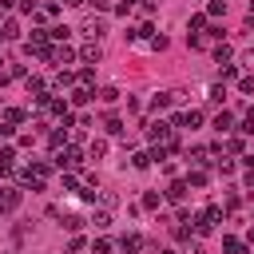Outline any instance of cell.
I'll list each match as a JSON object with an SVG mask.
<instances>
[{
  "label": "cell",
  "mask_w": 254,
  "mask_h": 254,
  "mask_svg": "<svg viewBox=\"0 0 254 254\" xmlns=\"http://www.w3.org/2000/svg\"><path fill=\"white\" fill-rule=\"evenodd\" d=\"M79 163H83V151H79V147H64V151H56V167H60V171H75Z\"/></svg>",
  "instance_id": "obj_1"
},
{
  "label": "cell",
  "mask_w": 254,
  "mask_h": 254,
  "mask_svg": "<svg viewBox=\"0 0 254 254\" xmlns=\"http://www.w3.org/2000/svg\"><path fill=\"white\" fill-rule=\"evenodd\" d=\"M218 218H222V206H206V210H202V214L194 218V234H210Z\"/></svg>",
  "instance_id": "obj_2"
},
{
  "label": "cell",
  "mask_w": 254,
  "mask_h": 254,
  "mask_svg": "<svg viewBox=\"0 0 254 254\" xmlns=\"http://www.w3.org/2000/svg\"><path fill=\"white\" fill-rule=\"evenodd\" d=\"M20 198H24V190H20V187H4V190H0V214L16 210V206H20Z\"/></svg>",
  "instance_id": "obj_3"
},
{
  "label": "cell",
  "mask_w": 254,
  "mask_h": 254,
  "mask_svg": "<svg viewBox=\"0 0 254 254\" xmlns=\"http://www.w3.org/2000/svg\"><path fill=\"white\" fill-rule=\"evenodd\" d=\"M75 60H79V52H71L67 44H56V48H52V64H56V67H67V64H75Z\"/></svg>",
  "instance_id": "obj_4"
},
{
  "label": "cell",
  "mask_w": 254,
  "mask_h": 254,
  "mask_svg": "<svg viewBox=\"0 0 254 254\" xmlns=\"http://www.w3.org/2000/svg\"><path fill=\"white\" fill-rule=\"evenodd\" d=\"M79 32H83V36H87V40H99V36H103V32H107V24H103V16H87V20H83V28H79Z\"/></svg>",
  "instance_id": "obj_5"
},
{
  "label": "cell",
  "mask_w": 254,
  "mask_h": 254,
  "mask_svg": "<svg viewBox=\"0 0 254 254\" xmlns=\"http://www.w3.org/2000/svg\"><path fill=\"white\" fill-rule=\"evenodd\" d=\"M171 103H183V91H159V95L151 99V111H167Z\"/></svg>",
  "instance_id": "obj_6"
},
{
  "label": "cell",
  "mask_w": 254,
  "mask_h": 254,
  "mask_svg": "<svg viewBox=\"0 0 254 254\" xmlns=\"http://www.w3.org/2000/svg\"><path fill=\"white\" fill-rule=\"evenodd\" d=\"M99 56H103V48H99V40H87V44L79 48V60H83V64H99Z\"/></svg>",
  "instance_id": "obj_7"
},
{
  "label": "cell",
  "mask_w": 254,
  "mask_h": 254,
  "mask_svg": "<svg viewBox=\"0 0 254 254\" xmlns=\"http://www.w3.org/2000/svg\"><path fill=\"white\" fill-rule=\"evenodd\" d=\"M198 123H202V111H194V107H190V111H179V115H175V127H190V131H194Z\"/></svg>",
  "instance_id": "obj_8"
},
{
  "label": "cell",
  "mask_w": 254,
  "mask_h": 254,
  "mask_svg": "<svg viewBox=\"0 0 254 254\" xmlns=\"http://www.w3.org/2000/svg\"><path fill=\"white\" fill-rule=\"evenodd\" d=\"M119 250H123V254H139V250H143V234H135V230L123 234V238H119Z\"/></svg>",
  "instance_id": "obj_9"
},
{
  "label": "cell",
  "mask_w": 254,
  "mask_h": 254,
  "mask_svg": "<svg viewBox=\"0 0 254 254\" xmlns=\"http://www.w3.org/2000/svg\"><path fill=\"white\" fill-rule=\"evenodd\" d=\"M147 139H151V143H167V139H171V127H167V123H151V127H147Z\"/></svg>",
  "instance_id": "obj_10"
},
{
  "label": "cell",
  "mask_w": 254,
  "mask_h": 254,
  "mask_svg": "<svg viewBox=\"0 0 254 254\" xmlns=\"http://www.w3.org/2000/svg\"><path fill=\"white\" fill-rule=\"evenodd\" d=\"M187 190H190V183H183V179H175V183L167 187V198H171V202H183V198H187Z\"/></svg>",
  "instance_id": "obj_11"
},
{
  "label": "cell",
  "mask_w": 254,
  "mask_h": 254,
  "mask_svg": "<svg viewBox=\"0 0 254 254\" xmlns=\"http://www.w3.org/2000/svg\"><path fill=\"white\" fill-rule=\"evenodd\" d=\"M91 95H95V91H87V87L79 83V87H71V99H67V103H71V107H83V103H91Z\"/></svg>",
  "instance_id": "obj_12"
},
{
  "label": "cell",
  "mask_w": 254,
  "mask_h": 254,
  "mask_svg": "<svg viewBox=\"0 0 254 254\" xmlns=\"http://www.w3.org/2000/svg\"><path fill=\"white\" fill-rule=\"evenodd\" d=\"M230 127H234V115H230V111H218V115H214V131H218V135H226Z\"/></svg>",
  "instance_id": "obj_13"
},
{
  "label": "cell",
  "mask_w": 254,
  "mask_h": 254,
  "mask_svg": "<svg viewBox=\"0 0 254 254\" xmlns=\"http://www.w3.org/2000/svg\"><path fill=\"white\" fill-rule=\"evenodd\" d=\"M91 254H119V246H115L111 238H95V242H91Z\"/></svg>",
  "instance_id": "obj_14"
},
{
  "label": "cell",
  "mask_w": 254,
  "mask_h": 254,
  "mask_svg": "<svg viewBox=\"0 0 254 254\" xmlns=\"http://www.w3.org/2000/svg\"><path fill=\"white\" fill-rule=\"evenodd\" d=\"M151 159H155L151 151H135V155H131V167H135V171H147V167H151Z\"/></svg>",
  "instance_id": "obj_15"
},
{
  "label": "cell",
  "mask_w": 254,
  "mask_h": 254,
  "mask_svg": "<svg viewBox=\"0 0 254 254\" xmlns=\"http://www.w3.org/2000/svg\"><path fill=\"white\" fill-rule=\"evenodd\" d=\"M206 20H210L206 12H194V16L187 20V32H202V28H206Z\"/></svg>",
  "instance_id": "obj_16"
},
{
  "label": "cell",
  "mask_w": 254,
  "mask_h": 254,
  "mask_svg": "<svg viewBox=\"0 0 254 254\" xmlns=\"http://www.w3.org/2000/svg\"><path fill=\"white\" fill-rule=\"evenodd\" d=\"M75 79H79V75H71L67 67H60V75H56V87H60V91H64V87H75Z\"/></svg>",
  "instance_id": "obj_17"
},
{
  "label": "cell",
  "mask_w": 254,
  "mask_h": 254,
  "mask_svg": "<svg viewBox=\"0 0 254 254\" xmlns=\"http://www.w3.org/2000/svg\"><path fill=\"white\" fill-rule=\"evenodd\" d=\"M91 226H95V230H107V226H111V210H95V214H91Z\"/></svg>",
  "instance_id": "obj_18"
},
{
  "label": "cell",
  "mask_w": 254,
  "mask_h": 254,
  "mask_svg": "<svg viewBox=\"0 0 254 254\" xmlns=\"http://www.w3.org/2000/svg\"><path fill=\"white\" fill-rule=\"evenodd\" d=\"M24 119H28V115H24L20 107H4V123H12V127H16V123H24Z\"/></svg>",
  "instance_id": "obj_19"
},
{
  "label": "cell",
  "mask_w": 254,
  "mask_h": 254,
  "mask_svg": "<svg viewBox=\"0 0 254 254\" xmlns=\"http://www.w3.org/2000/svg\"><path fill=\"white\" fill-rule=\"evenodd\" d=\"M99 202H103V210H115L119 206V194L115 190H99Z\"/></svg>",
  "instance_id": "obj_20"
},
{
  "label": "cell",
  "mask_w": 254,
  "mask_h": 254,
  "mask_svg": "<svg viewBox=\"0 0 254 254\" xmlns=\"http://www.w3.org/2000/svg\"><path fill=\"white\" fill-rule=\"evenodd\" d=\"M230 56H234V52H230L226 44H218V48H214V64H218V67H222V64H230Z\"/></svg>",
  "instance_id": "obj_21"
},
{
  "label": "cell",
  "mask_w": 254,
  "mask_h": 254,
  "mask_svg": "<svg viewBox=\"0 0 254 254\" xmlns=\"http://www.w3.org/2000/svg\"><path fill=\"white\" fill-rule=\"evenodd\" d=\"M187 183H190V187H194V190H202V187H206V171H198V167H194V171H190V179H187Z\"/></svg>",
  "instance_id": "obj_22"
},
{
  "label": "cell",
  "mask_w": 254,
  "mask_h": 254,
  "mask_svg": "<svg viewBox=\"0 0 254 254\" xmlns=\"http://www.w3.org/2000/svg\"><path fill=\"white\" fill-rule=\"evenodd\" d=\"M107 135H123V119L119 115H107Z\"/></svg>",
  "instance_id": "obj_23"
},
{
  "label": "cell",
  "mask_w": 254,
  "mask_h": 254,
  "mask_svg": "<svg viewBox=\"0 0 254 254\" xmlns=\"http://www.w3.org/2000/svg\"><path fill=\"white\" fill-rule=\"evenodd\" d=\"M87 155H91V159H103V155H107V143H103V139H95V143L87 147Z\"/></svg>",
  "instance_id": "obj_24"
},
{
  "label": "cell",
  "mask_w": 254,
  "mask_h": 254,
  "mask_svg": "<svg viewBox=\"0 0 254 254\" xmlns=\"http://www.w3.org/2000/svg\"><path fill=\"white\" fill-rule=\"evenodd\" d=\"M159 202H163V194H155V190L143 194V206H147V210H159Z\"/></svg>",
  "instance_id": "obj_25"
},
{
  "label": "cell",
  "mask_w": 254,
  "mask_h": 254,
  "mask_svg": "<svg viewBox=\"0 0 254 254\" xmlns=\"http://www.w3.org/2000/svg\"><path fill=\"white\" fill-rule=\"evenodd\" d=\"M226 4H230V0H210V4H206V16H222Z\"/></svg>",
  "instance_id": "obj_26"
},
{
  "label": "cell",
  "mask_w": 254,
  "mask_h": 254,
  "mask_svg": "<svg viewBox=\"0 0 254 254\" xmlns=\"http://www.w3.org/2000/svg\"><path fill=\"white\" fill-rule=\"evenodd\" d=\"M36 16H40V20H52V16H60V4H44Z\"/></svg>",
  "instance_id": "obj_27"
},
{
  "label": "cell",
  "mask_w": 254,
  "mask_h": 254,
  "mask_svg": "<svg viewBox=\"0 0 254 254\" xmlns=\"http://www.w3.org/2000/svg\"><path fill=\"white\" fill-rule=\"evenodd\" d=\"M20 36V24L16 20H4V40H16Z\"/></svg>",
  "instance_id": "obj_28"
},
{
  "label": "cell",
  "mask_w": 254,
  "mask_h": 254,
  "mask_svg": "<svg viewBox=\"0 0 254 254\" xmlns=\"http://www.w3.org/2000/svg\"><path fill=\"white\" fill-rule=\"evenodd\" d=\"M187 155H190V163H206V155H210V151H206V147H190Z\"/></svg>",
  "instance_id": "obj_29"
},
{
  "label": "cell",
  "mask_w": 254,
  "mask_h": 254,
  "mask_svg": "<svg viewBox=\"0 0 254 254\" xmlns=\"http://www.w3.org/2000/svg\"><path fill=\"white\" fill-rule=\"evenodd\" d=\"M238 91H242V95H254V75H242V79H238Z\"/></svg>",
  "instance_id": "obj_30"
},
{
  "label": "cell",
  "mask_w": 254,
  "mask_h": 254,
  "mask_svg": "<svg viewBox=\"0 0 254 254\" xmlns=\"http://www.w3.org/2000/svg\"><path fill=\"white\" fill-rule=\"evenodd\" d=\"M238 67H246V71H254V48H250V52H242V56H238Z\"/></svg>",
  "instance_id": "obj_31"
},
{
  "label": "cell",
  "mask_w": 254,
  "mask_h": 254,
  "mask_svg": "<svg viewBox=\"0 0 254 254\" xmlns=\"http://www.w3.org/2000/svg\"><path fill=\"white\" fill-rule=\"evenodd\" d=\"M20 12H24V16H36L40 4H36V0H20Z\"/></svg>",
  "instance_id": "obj_32"
},
{
  "label": "cell",
  "mask_w": 254,
  "mask_h": 254,
  "mask_svg": "<svg viewBox=\"0 0 254 254\" xmlns=\"http://www.w3.org/2000/svg\"><path fill=\"white\" fill-rule=\"evenodd\" d=\"M60 226H67V230H79V226H83V218H79V214H67Z\"/></svg>",
  "instance_id": "obj_33"
},
{
  "label": "cell",
  "mask_w": 254,
  "mask_h": 254,
  "mask_svg": "<svg viewBox=\"0 0 254 254\" xmlns=\"http://www.w3.org/2000/svg\"><path fill=\"white\" fill-rule=\"evenodd\" d=\"M0 163L12 167V163H16V147H0Z\"/></svg>",
  "instance_id": "obj_34"
},
{
  "label": "cell",
  "mask_w": 254,
  "mask_h": 254,
  "mask_svg": "<svg viewBox=\"0 0 254 254\" xmlns=\"http://www.w3.org/2000/svg\"><path fill=\"white\" fill-rule=\"evenodd\" d=\"M99 99H103V103H115V99H119V91H115V87H103V91H99Z\"/></svg>",
  "instance_id": "obj_35"
},
{
  "label": "cell",
  "mask_w": 254,
  "mask_h": 254,
  "mask_svg": "<svg viewBox=\"0 0 254 254\" xmlns=\"http://www.w3.org/2000/svg\"><path fill=\"white\" fill-rule=\"evenodd\" d=\"M226 151H230V155H242V139H238V135H234V139H226Z\"/></svg>",
  "instance_id": "obj_36"
},
{
  "label": "cell",
  "mask_w": 254,
  "mask_h": 254,
  "mask_svg": "<svg viewBox=\"0 0 254 254\" xmlns=\"http://www.w3.org/2000/svg\"><path fill=\"white\" fill-rule=\"evenodd\" d=\"M48 36H52V40H64V36H67V28H64V24H56V28H48Z\"/></svg>",
  "instance_id": "obj_37"
},
{
  "label": "cell",
  "mask_w": 254,
  "mask_h": 254,
  "mask_svg": "<svg viewBox=\"0 0 254 254\" xmlns=\"http://www.w3.org/2000/svg\"><path fill=\"white\" fill-rule=\"evenodd\" d=\"M234 75H238V67H234V64H222V83H226V79H234Z\"/></svg>",
  "instance_id": "obj_38"
},
{
  "label": "cell",
  "mask_w": 254,
  "mask_h": 254,
  "mask_svg": "<svg viewBox=\"0 0 254 254\" xmlns=\"http://www.w3.org/2000/svg\"><path fill=\"white\" fill-rule=\"evenodd\" d=\"M64 190H79V179L75 175H64Z\"/></svg>",
  "instance_id": "obj_39"
},
{
  "label": "cell",
  "mask_w": 254,
  "mask_h": 254,
  "mask_svg": "<svg viewBox=\"0 0 254 254\" xmlns=\"http://www.w3.org/2000/svg\"><path fill=\"white\" fill-rule=\"evenodd\" d=\"M83 246H87V238H79V234H75V238H71V246H67V250H71V254H79V250H83Z\"/></svg>",
  "instance_id": "obj_40"
},
{
  "label": "cell",
  "mask_w": 254,
  "mask_h": 254,
  "mask_svg": "<svg viewBox=\"0 0 254 254\" xmlns=\"http://www.w3.org/2000/svg\"><path fill=\"white\" fill-rule=\"evenodd\" d=\"M131 8H135V0H119V4H115V12H119V16H127Z\"/></svg>",
  "instance_id": "obj_41"
},
{
  "label": "cell",
  "mask_w": 254,
  "mask_h": 254,
  "mask_svg": "<svg viewBox=\"0 0 254 254\" xmlns=\"http://www.w3.org/2000/svg\"><path fill=\"white\" fill-rule=\"evenodd\" d=\"M187 254H206V250H202V242H190V246H187Z\"/></svg>",
  "instance_id": "obj_42"
},
{
  "label": "cell",
  "mask_w": 254,
  "mask_h": 254,
  "mask_svg": "<svg viewBox=\"0 0 254 254\" xmlns=\"http://www.w3.org/2000/svg\"><path fill=\"white\" fill-rule=\"evenodd\" d=\"M67 4H71V8H83V4H91V0H67Z\"/></svg>",
  "instance_id": "obj_43"
},
{
  "label": "cell",
  "mask_w": 254,
  "mask_h": 254,
  "mask_svg": "<svg viewBox=\"0 0 254 254\" xmlns=\"http://www.w3.org/2000/svg\"><path fill=\"white\" fill-rule=\"evenodd\" d=\"M159 254H179V250H159Z\"/></svg>",
  "instance_id": "obj_44"
},
{
  "label": "cell",
  "mask_w": 254,
  "mask_h": 254,
  "mask_svg": "<svg viewBox=\"0 0 254 254\" xmlns=\"http://www.w3.org/2000/svg\"><path fill=\"white\" fill-rule=\"evenodd\" d=\"M147 4H159V0H147Z\"/></svg>",
  "instance_id": "obj_45"
},
{
  "label": "cell",
  "mask_w": 254,
  "mask_h": 254,
  "mask_svg": "<svg viewBox=\"0 0 254 254\" xmlns=\"http://www.w3.org/2000/svg\"><path fill=\"white\" fill-rule=\"evenodd\" d=\"M0 40H4V32H0Z\"/></svg>",
  "instance_id": "obj_46"
}]
</instances>
